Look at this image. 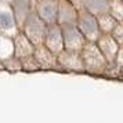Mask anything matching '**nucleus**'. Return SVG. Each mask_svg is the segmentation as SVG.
<instances>
[{
  "label": "nucleus",
  "instance_id": "obj_1",
  "mask_svg": "<svg viewBox=\"0 0 123 123\" xmlns=\"http://www.w3.org/2000/svg\"><path fill=\"white\" fill-rule=\"evenodd\" d=\"M0 25L3 26H11V18L8 14H0Z\"/></svg>",
  "mask_w": 123,
  "mask_h": 123
}]
</instances>
